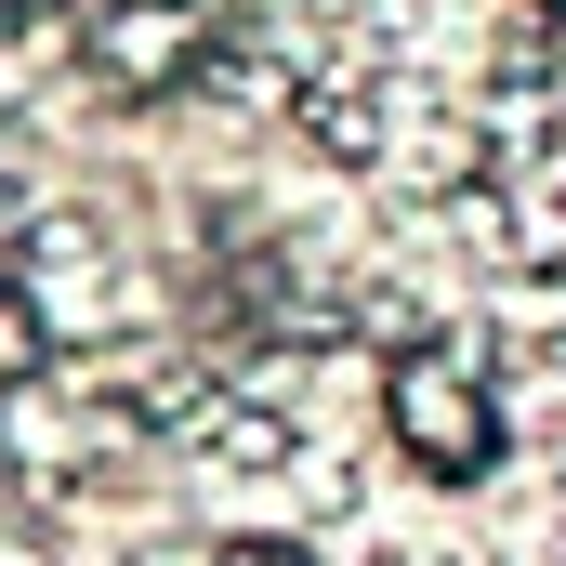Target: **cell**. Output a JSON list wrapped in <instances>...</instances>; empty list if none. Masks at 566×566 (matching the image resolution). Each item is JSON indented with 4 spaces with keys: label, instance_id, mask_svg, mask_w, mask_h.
<instances>
[{
    "label": "cell",
    "instance_id": "cell-4",
    "mask_svg": "<svg viewBox=\"0 0 566 566\" xmlns=\"http://www.w3.org/2000/svg\"><path fill=\"white\" fill-rule=\"evenodd\" d=\"M211 566H316V554L277 541V527H238V541H211Z\"/></svg>",
    "mask_w": 566,
    "mask_h": 566
},
{
    "label": "cell",
    "instance_id": "cell-1",
    "mask_svg": "<svg viewBox=\"0 0 566 566\" xmlns=\"http://www.w3.org/2000/svg\"><path fill=\"white\" fill-rule=\"evenodd\" d=\"M382 434L434 488H488L501 448H514V409H501V382H488L474 343H396L382 356Z\"/></svg>",
    "mask_w": 566,
    "mask_h": 566
},
{
    "label": "cell",
    "instance_id": "cell-5",
    "mask_svg": "<svg viewBox=\"0 0 566 566\" xmlns=\"http://www.w3.org/2000/svg\"><path fill=\"white\" fill-rule=\"evenodd\" d=\"M13 251H27V185L0 171V264H13Z\"/></svg>",
    "mask_w": 566,
    "mask_h": 566
},
{
    "label": "cell",
    "instance_id": "cell-2",
    "mask_svg": "<svg viewBox=\"0 0 566 566\" xmlns=\"http://www.w3.org/2000/svg\"><path fill=\"white\" fill-rule=\"evenodd\" d=\"M66 53H80V80L106 106H158V93H185L211 66V0H93Z\"/></svg>",
    "mask_w": 566,
    "mask_h": 566
},
{
    "label": "cell",
    "instance_id": "cell-3",
    "mask_svg": "<svg viewBox=\"0 0 566 566\" xmlns=\"http://www.w3.org/2000/svg\"><path fill=\"white\" fill-rule=\"evenodd\" d=\"M40 382H53V316H40V303H27V277L0 264V409H27Z\"/></svg>",
    "mask_w": 566,
    "mask_h": 566
},
{
    "label": "cell",
    "instance_id": "cell-6",
    "mask_svg": "<svg viewBox=\"0 0 566 566\" xmlns=\"http://www.w3.org/2000/svg\"><path fill=\"white\" fill-rule=\"evenodd\" d=\"M554 13H566V0H554Z\"/></svg>",
    "mask_w": 566,
    "mask_h": 566
}]
</instances>
